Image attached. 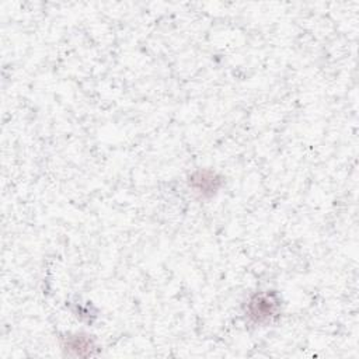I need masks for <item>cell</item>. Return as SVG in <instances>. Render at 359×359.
Listing matches in <instances>:
<instances>
[{
  "instance_id": "1",
  "label": "cell",
  "mask_w": 359,
  "mask_h": 359,
  "mask_svg": "<svg viewBox=\"0 0 359 359\" xmlns=\"http://www.w3.org/2000/svg\"><path fill=\"white\" fill-rule=\"evenodd\" d=\"M278 309V302L271 295H257L250 302V316L256 318V321L268 320L275 314Z\"/></svg>"
}]
</instances>
